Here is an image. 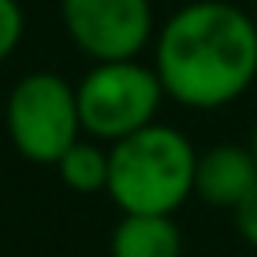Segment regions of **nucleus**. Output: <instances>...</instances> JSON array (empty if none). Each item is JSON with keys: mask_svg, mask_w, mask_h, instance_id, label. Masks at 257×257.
Segmentation results:
<instances>
[{"mask_svg": "<svg viewBox=\"0 0 257 257\" xmlns=\"http://www.w3.org/2000/svg\"><path fill=\"white\" fill-rule=\"evenodd\" d=\"M152 67L176 106L222 109L257 81V25L236 4L194 0L155 36Z\"/></svg>", "mask_w": 257, "mask_h": 257, "instance_id": "nucleus-1", "label": "nucleus"}, {"mask_svg": "<svg viewBox=\"0 0 257 257\" xmlns=\"http://www.w3.org/2000/svg\"><path fill=\"white\" fill-rule=\"evenodd\" d=\"M197 152L169 123H148L109 145L106 194L120 215H176L194 197Z\"/></svg>", "mask_w": 257, "mask_h": 257, "instance_id": "nucleus-2", "label": "nucleus"}, {"mask_svg": "<svg viewBox=\"0 0 257 257\" xmlns=\"http://www.w3.org/2000/svg\"><path fill=\"white\" fill-rule=\"evenodd\" d=\"M4 127L25 162L57 166L60 155L85 134L78 113V88L53 71H32L18 78L8 92Z\"/></svg>", "mask_w": 257, "mask_h": 257, "instance_id": "nucleus-3", "label": "nucleus"}, {"mask_svg": "<svg viewBox=\"0 0 257 257\" xmlns=\"http://www.w3.org/2000/svg\"><path fill=\"white\" fill-rule=\"evenodd\" d=\"M81 131L102 145H116L141 127L155 123L166 88L155 67L138 60H106L95 64L78 85Z\"/></svg>", "mask_w": 257, "mask_h": 257, "instance_id": "nucleus-4", "label": "nucleus"}, {"mask_svg": "<svg viewBox=\"0 0 257 257\" xmlns=\"http://www.w3.org/2000/svg\"><path fill=\"white\" fill-rule=\"evenodd\" d=\"M60 18L71 43L95 64L138 60L155 32L152 0H60Z\"/></svg>", "mask_w": 257, "mask_h": 257, "instance_id": "nucleus-5", "label": "nucleus"}, {"mask_svg": "<svg viewBox=\"0 0 257 257\" xmlns=\"http://www.w3.org/2000/svg\"><path fill=\"white\" fill-rule=\"evenodd\" d=\"M257 183V159L250 145L222 141L204 152H197L194 169V197H201L208 208H236L250 187Z\"/></svg>", "mask_w": 257, "mask_h": 257, "instance_id": "nucleus-6", "label": "nucleus"}, {"mask_svg": "<svg viewBox=\"0 0 257 257\" xmlns=\"http://www.w3.org/2000/svg\"><path fill=\"white\" fill-rule=\"evenodd\" d=\"M109 257H183V232L173 215H120Z\"/></svg>", "mask_w": 257, "mask_h": 257, "instance_id": "nucleus-7", "label": "nucleus"}, {"mask_svg": "<svg viewBox=\"0 0 257 257\" xmlns=\"http://www.w3.org/2000/svg\"><path fill=\"white\" fill-rule=\"evenodd\" d=\"M53 169H57L60 183L67 190H74V194H106V183H109V145L81 134L60 155V162Z\"/></svg>", "mask_w": 257, "mask_h": 257, "instance_id": "nucleus-8", "label": "nucleus"}, {"mask_svg": "<svg viewBox=\"0 0 257 257\" xmlns=\"http://www.w3.org/2000/svg\"><path fill=\"white\" fill-rule=\"evenodd\" d=\"M25 36V11L18 0H0V64H4Z\"/></svg>", "mask_w": 257, "mask_h": 257, "instance_id": "nucleus-9", "label": "nucleus"}, {"mask_svg": "<svg viewBox=\"0 0 257 257\" xmlns=\"http://www.w3.org/2000/svg\"><path fill=\"white\" fill-rule=\"evenodd\" d=\"M232 225H236V236L257 253V183H253L250 194L232 208Z\"/></svg>", "mask_w": 257, "mask_h": 257, "instance_id": "nucleus-10", "label": "nucleus"}, {"mask_svg": "<svg viewBox=\"0 0 257 257\" xmlns=\"http://www.w3.org/2000/svg\"><path fill=\"white\" fill-rule=\"evenodd\" d=\"M250 152H253V159H257V120H253V134H250Z\"/></svg>", "mask_w": 257, "mask_h": 257, "instance_id": "nucleus-11", "label": "nucleus"}, {"mask_svg": "<svg viewBox=\"0 0 257 257\" xmlns=\"http://www.w3.org/2000/svg\"><path fill=\"white\" fill-rule=\"evenodd\" d=\"M236 257H257V253H253V250H250V253H236Z\"/></svg>", "mask_w": 257, "mask_h": 257, "instance_id": "nucleus-12", "label": "nucleus"}]
</instances>
